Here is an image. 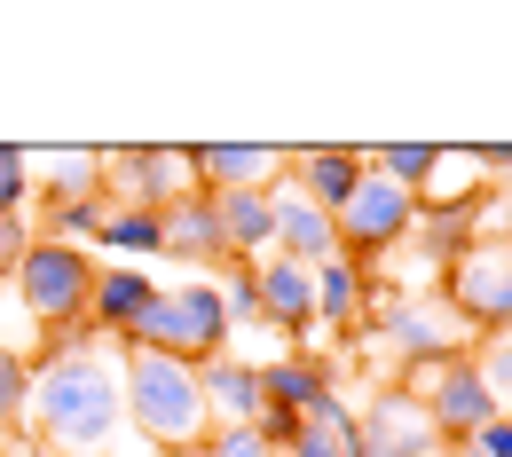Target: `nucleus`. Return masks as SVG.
<instances>
[{"label": "nucleus", "mask_w": 512, "mask_h": 457, "mask_svg": "<svg viewBox=\"0 0 512 457\" xmlns=\"http://www.w3.org/2000/svg\"><path fill=\"white\" fill-rule=\"evenodd\" d=\"M24 426L32 442L56 457H95L119 426H127V387H119V355H103L95 339L40 355L32 387H24Z\"/></svg>", "instance_id": "1"}, {"label": "nucleus", "mask_w": 512, "mask_h": 457, "mask_svg": "<svg viewBox=\"0 0 512 457\" xmlns=\"http://www.w3.org/2000/svg\"><path fill=\"white\" fill-rule=\"evenodd\" d=\"M119 387H127V426L150 434L158 450H182V442H205V434H213L190 363L150 355V347H119Z\"/></svg>", "instance_id": "2"}, {"label": "nucleus", "mask_w": 512, "mask_h": 457, "mask_svg": "<svg viewBox=\"0 0 512 457\" xmlns=\"http://www.w3.org/2000/svg\"><path fill=\"white\" fill-rule=\"evenodd\" d=\"M119 347H150V355H174V363H213V355H229V308H221V292L213 284H158V300L142 308L127 324Z\"/></svg>", "instance_id": "3"}, {"label": "nucleus", "mask_w": 512, "mask_h": 457, "mask_svg": "<svg viewBox=\"0 0 512 457\" xmlns=\"http://www.w3.org/2000/svg\"><path fill=\"white\" fill-rule=\"evenodd\" d=\"M95 276H103V268L87 261L79 245H64V237H32L24 261H16V300H24V316H32L40 331H71V324H87Z\"/></svg>", "instance_id": "4"}, {"label": "nucleus", "mask_w": 512, "mask_h": 457, "mask_svg": "<svg viewBox=\"0 0 512 457\" xmlns=\"http://www.w3.org/2000/svg\"><path fill=\"white\" fill-rule=\"evenodd\" d=\"M442 308L473 331H512V229H481L442 276Z\"/></svg>", "instance_id": "5"}, {"label": "nucleus", "mask_w": 512, "mask_h": 457, "mask_svg": "<svg viewBox=\"0 0 512 457\" xmlns=\"http://www.w3.org/2000/svg\"><path fill=\"white\" fill-rule=\"evenodd\" d=\"M410 221H418V197L402 190V182H386V174H363V190L331 213V229H339V261L363 268V261H379V253H394V245L410 237Z\"/></svg>", "instance_id": "6"}, {"label": "nucleus", "mask_w": 512, "mask_h": 457, "mask_svg": "<svg viewBox=\"0 0 512 457\" xmlns=\"http://www.w3.org/2000/svg\"><path fill=\"white\" fill-rule=\"evenodd\" d=\"M190 150H166V142H119L103 150V197L111 205H142V213H166L174 197H190Z\"/></svg>", "instance_id": "7"}, {"label": "nucleus", "mask_w": 512, "mask_h": 457, "mask_svg": "<svg viewBox=\"0 0 512 457\" xmlns=\"http://www.w3.org/2000/svg\"><path fill=\"white\" fill-rule=\"evenodd\" d=\"M434 450H442V434H434L426 402L410 387H379L371 410L355 418V434H347V457H434Z\"/></svg>", "instance_id": "8"}, {"label": "nucleus", "mask_w": 512, "mask_h": 457, "mask_svg": "<svg viewBox=\"0 0 512 457\" xmlns=\"http://www.w3.org/2000/svg\"><path fill=\"white\" fill-rule=\"evenodd\" d=\"M418 402H426V418H434V434L442 442H473L489 418H497V402L481 387V371H473V355H449V363H426V379H418Z\"/></svg>", "instance_id": "9"}, {"label": "nucleus", "mask_w": 512, "mask_h": 457, "mask_svg": "<svg viewBox=\"0 0 512 457\" xmlns=\"http://www.w3.org/2000/svg\"><path fill=\"white\" fill-rule=\"evenodd\" d=\"M379 331L410 355V371L465 355V339H473V324H457L449 308H426V300H386V308H379Z\"/></svg>", "instance_id": "10"}, {"label": "nucleus", "mask_w": 512, "mask_h": 457, "mask_svg": "<svg viewBox=\"0 0 512 457\" xmlns=\"http://www.w3.org/2000/svg\"><path fill=\"white\" fill-rule=\"evenodd\" d=\"M284 174L300 182V197H308L316 213H339L347 197L363 190L371 158H363V150H347V142H308V150H284Z\"/></svg>", "instance_id": "11"}, {"label": "nucleus", "mask_w": 512, "mask_h": 457, "mask_svg": "<svg viewBox=\"0 0 512 457\" xmlns=\"http://www.w3.org/2000/svg\"><path fill=\"white\" fill-rule=\"evenodd\" d=\"M190 174H197L205 197H221V190H276L284 150H276V142H197Z\"/></svg>", "instance_id": "12"}, {"label": "nucleus", "mask_w": 512, "mask_h": 457, "mask_svg": "<svg viewBox=\"0 0 512 457\" xmlns=\"http://www.w3.org/2000/svg\"><path fill=\"white\" fill-rule=\"evenodd\" d=\"M268 213H276V253L300 268H323L339 261V229H331V213H316L300 190H268Z\"/></svg>", "instance_id": "13"}, {"label": "nucleus", "mask_w": 512, "mask_h": 457, "mask_svg": "<svg viewBox=\"0 0 512 457\" xmlns=\"http://www.w3.org/2000/svg\"><path fill=\"white\" fill-rule=\"evenodd\" d=\"M158 253H174V261H197V268L229 261V245H221V221H213V197H205V190L174 197V205L158 213Z\"/></svg>", "instance_id": "14"}, {"label": "nucleus", "mask_w": 512, "mask_h": 457, "mask_svg": "<svg viewBox=\"0 0 512 457\" xmlns=\"http://www.w3.org/2000/svg\"><path fill=\"white\" fill-rule=\"evenodd\" d=\"M197 394H205V418L213 426H253L260 418V363L213 355V363H197Z\"/></svg>", "instance_id": "15"}, {"label": "nucleus", "mask_w": 512, "mask_h": 457, "mask_svg": "<svg viewBox=\"0 0 512 457\" xmlns=\"http://www.w3.org/2000/svg\"><path fill=\"white\" fill-rule=\"evenodd\" d=\"M253 284H260V324L308 331V316H316V268L268 253V261H253Z\"/></svg>", "instance_id": "16"}, {"label": "nucleus", "mask_w": 512, "mask_h": 457, "mask_svg": "<svg viewBox=\"0 0 512 457\" xmlns=\"http://www.w3.org/2000/svg\"><path fill=\"white\" fill-rule=\"evenodd\" d=\"M158 300V276H142V268H103L95 276V300H87V324L111 331V339H127V324Z\"/></svg>", "instance_id": "17"}, {"label": "nucleus", "mask_w": 512, "mask_h": 457, "mask_svg": "<svg viewBox=\"0 0 512 457\" xmlns=\"http://www.w3.org/2000/svg\"><path fill=\"white\" fill-rule=\"evenodd\" d=\"M323 394H331V363H308V355L260 363V410H292V418H308Z\"/></svg>", "instance_id": "18"}, {"label": "nucleus", "mask_w": 512, "mask_h": 457, "mask_svg": "<svg viewBox=\"0 0 512 457\" xmlns=\"http://www.w3.org/2000/svg\"><path fill=\"white\" fill-rule=\"evenodd\" d=\"M316 316H331V324H355V316H363V268L355 261H323L316 268Z\"/></svg>", "instance_id": "19"}, {"label": "nucleus", "mask_w": 512, "mask_h": 457, "mask_svg": "<svg viewBox=\"0 0 512 457\" xmlns=\"http://www.w3.org/2000/svg\"><path fill=\"white\" fill-rule=\"evenodd\" d=\"M434 158H442V142H386V150H371V174H386V182H402L418 197L426 174H434Z\"/></svg>", "instance_id": "20"}, {"label": "nucleus", "mask_w": 512, "mask_h": 457, "mask_svg": "<svg viewBox=\"0 0 512 457\" xmlns=\"http://www.w3.org/2000/svg\"><path fill=\"white\" fill-rule=\"evenodd\" d=\"M95 245H119V253H158V213H142V205H111V213H103V229H95Z\"/></svg>", "instance_id": "21"}, {"label": "nucleus", "mask_w": 512, "mask_h": 457, "mask_svg": "<svg viewBox=\"0 0 512 457\" xmlns=\"http://www.w3.org/2000/svg\"><path fill=\"white\" fill-rule=\"evenodd\" d=\"M221 308H229V324H260V284H253V261H229Z\"/></svg>", "instance_id": "22"}, {"label": "nucleus", "mask_w": 512, "mask_h": 457, "mask_svg": "<svg viewBox=\"0 0 512 457\" xmlns=\"http://www.w3.org/2000/svg\"><path fill=\"white\" fill-rule=\"evenodd\" d=\"M24 197H32V158L0 142V213H24Z\"/></svg>", "instance_id": "23"}, {"label": "nucleus", "mask_w": 512, "mask_h": 457, "mask_svg": "<svg viewBox=\"0 0 512 457\" xmlns=\"http://www.w3.org/2000/svg\"><path fill=\"white\" fill-rule=\"evenodd\" d=\"M24 387H32V363H24L16 347H0V426L24 418Z\"/></svg>", "instance_id": "24"}, {"label": "nucleus", "mask_w": 512, "mask_h": 457, "mask_svg": "<svg viewBox=\"0 0 512 457\" xmlns=\"http://www.w3.org/2000/svg\"><path fill=\"white\" fill-rule=\"evenodd\" d=\"M473 371H481V387H489V402H505V394H512V339H497L489 355H473Z\"/></svg>", "instance_id": "25"}, {"label": "nucleus", "mask_w": 512, "mask_h": 457, "mask_svg": "<svg viewBox=\"0 0 512 457\" xmlns=\"http://www.w3.org/2000/svg\"><path fill=\"white\" fill-rule=\"evenodd\" d=\"M205 457H268V450H260L253 426H213V434H205Z\"/></svg>", "instance_id": "26"}, {"label": "nucleus", "mask_w": 512, "mask_h": 457, "mask_svg": "<svg viewBox=\"0 0 512 457\" xmlns=\"http://www.w3.org/2000/svg\"><path fill=\"white\" fill-rule=\"evenodd\" d=\"M24 245H32V229H24V213H0V276H16V261H24Z\"/></svg>", "instance_id": "27"}, {"label": "nucleus", "mask_w": 512, "mask_h": 457, "mask_svg": "<svg viewBox=\"0 0 512 457\" xmlns=\"http://www.w3.org/2000/svg\"><path fill=\"white\" fill-rule=\"evenodd\" d=\"M473 450H481V457H512V418H505V410H497V418L473 434Z\"/></svg>", "instance_id": "28"}, {"label": "nucleus", "mask_w": 512, "mask_h": 457, "mask_svg": "<svg viewBox=\"0 0 512 457\" xmlns=\"http://www.w3.org/2000/svg\"><path fill=\"white\" fill-rule=\"evenodd\" d=\"M434 457H481V450H473V442H442Z\"/></svg>", "instance_id": "29"}, {"label": "nucleus", "mask_w": 512, "mask_h": 457, "mask_svg": "<svg viewBox=\"0 0 512 457\" xmlns=\"http://www.w3.org/2000/svg\"><path fill=\"white\" fill-rule=\"evenodd\" d=\"M497 197H505V213H512V158H505V174H497Z\"/></svg>", "instance_id": "30"}, {"label": "nucleus", "mask_w": 512, "mask_h": 457, "mask_svg": "<svg viewBox=\"0 0 512 457\" xmlns=\"http://www.w3.org/2000/svg\"><path fill=\"white\" fill-rule=\"evenodd\" d=\"M158 457H205V442H182V450H158Z\"/></svg>", "instance_id": "31"}, {"label": "nucleus", "mask_w": 512, "mask_h": 457, "mask_svg": "<svg viewBox=\"0 0 512 457\" xmlns=\"http://www.w3.org/2000/svg\"><path fill=\"white\" fill-rule=\"evenodd\" d=\"M0 457H8V442H0Z\"/></svg>", "instance_id": "32"}, {"label": "nucleus", "mask_w": 512, "mask_h": 457, "mask_svg": "<svg viewBox=\"0 0 512 457\" xmlns=\"http://www.w3.org/2000/svg\"><path fill=\"white\" fill-rule=\"evenodd\" d=\"M505 339H512V331H505Z\"/></svg>", "instance_id": "33"}]
</instances>
